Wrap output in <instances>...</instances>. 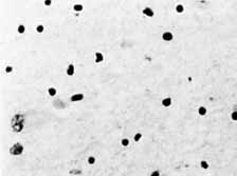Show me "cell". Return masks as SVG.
I'll return each instance as SVG.
<instances>
[{"instance_id": "1", "label": "cell", "mask_w": 237, "mask_h": 176, "mask_svg": "<svg viewBox=\"0 0 237 176\" xmlns=\"http://www.w3.org/2000/svg\"><path fill=\"white\" fill-rule=\"evenodd\" d=\"M22 151H23V148H22V146L20 145V143H17V145H14L13 146V148L10 150V152H11L12 155H20Z\"/></svg>"}, {"instance_id": "2", "label": "cell", "mask_w": 237, "mask_h": 176, "mask_svg": "<svg viewBox=\"0 0 237 176\" xmlns=\"http://www.w3.org/2000/svg\"><path fill=\"white\" fill-rule=\"evenodd\" d=\"M162 38H163V40H165V41H172L174 36H172V34L171 33V32H165V33H163Z\"/></svg>"}, {"instance_id": "3", "label": "cell", "mask_w": 237, "mask_h": 176, "mask_svg": "<svg viewBox=\"0 0 237 176\" xmlns=\"http://www.w3.org/2000/svg\"><path fill=\"white\" fill-rule=\"evenodd\" d=\"M143 14H144V15H146V16H148V17H152V16H153V12H152V9H151L145 8V9H143Z\"/></svg>"}, {"instance_id": "4", "label": "cell", "mask_w": 237, "mask_h": 176, "mask_svg": "<svg viewBox=\"0 0 237 176\" xmlns=\"http://www.w3.org/2000/svg\"><path fill=\"white\" fill-rule=\"evenodd\" d=\"M171 104H172V99L169 98V97H166V98H164V99L162 100V105H163V107H166V108H167V107H169Z\"/></svg>"}, {"instance_id": "5", "label": "cell", "mask_w": 237, "mask_h": 176, "mask_svg": "<svg viewBox=\"0 0 237 176\" xmlns=\"http://www.w3.org/2000/svg\"><path fill=\"white\" fill-rule=\"evenodd\" d=\"M83 98H84V95L83 94H75L71 97V100L72 101H79V100H82Z\"/></svg>"}, {"instance_id": "6", "label": "cell", "mask_w": 237, "mask_h": 176, "mask_svg": "<svg viewBox=\"0 0 237 176\" xmlns=\"http://www.w3.org/2000/svg\"><path fill=\"white\" fill-rule=\"evenodd\" d=\"M104 57H103V54L102 53H95V62H101L103 61Z\"/></svg>"}, {"instance_id": "7", "label": "cell", "mask_w": 237, "mask_h": 176, "mask_svg": "<svg viewBox=\"0 0 237 176\" xmlns=\"http://www.w3.org/2000/svg\"><path fill=\"white\" fill-rule=\"evenodd\" d=\"M67 74H68L69 76H72L73 74H74V65H70L68 66V69H67Z\"/></svg>"}, {"instance_id": "8", "label": "cell", "mask_w": 237, "mask_h": 176, "mask_svg": "<svg viewBox=\"0 0 237 176\" xmlns=\"http://www.w3.org/2000/svg\"><path fill=\"white\" fill-rule=\"evenodd\" d=\"M198 114H199L200 116H204V115L206 114V109L204 107H200L199 109H198Z\"/></svg>"}, {"instance_id": "9", "label": "cell", "mask_w": 237, "mask_h": 176, "mask_svg": "<svg viewBox=\"0 0 237 176\" xmlns=\"http://www.w3.org/2000/svg\"><path fill=\"white\" fill-rule=\"evenodd\" d=\"M200 166H201V168L202 169H204V170H206V169H209V164H207V161H204V160H202L200 162Z\"/></svg>"}, {"instance_id": "10", "label": "cell", "mask_w": 237, "mask_h": 176, "mask_svg": "<svg viewBox=\"0 0 237 176\" xmlns=\"http://www.w3.org/2000/svg\"><path fill=\"white\" fill-rule=\"evenodd\" d=\"M176 11H177V13H183L184 6L182 5V4H178L177 6H176Z\"/></svg>"}, {"instance_id": "11", "label": "cell", "mask_w": 237, "mask_h": 176, "mask_svg": "<svg viewBox=\"0 0 237 176\" xmlns=\"http://www.w3.org/2000/svg\"><path fill=\"white\" fill-rule=\"evenodd\" d=\"M121 143H122V146H123V147H127L128 145H129V140H128L127 138H124V139H122Z\"/></svg>"}, {"instance_id": "12", "label": "cell", "mask_w": 237, "mask_h": 176, "mask_svg": "<svg viewBox=\"0 0 237 176\" xmlns=\"http://www.w3.org/2000/svg\"><path fill=\"white\" fill-rule=\"evenodd\" d=\"M141 137H142V134H141V133H137L136 135L133 136V139H134V141H139V140L141 139Z\"/></svg>"}, {"instance_id": "13", "label": "cell", "mask_w": 237, "mask_h": 176, "mask_svg": "<svg viewBox=\"0 0 237 176\" xmlns=\"http://www.w3.org/2000/svg\"><path fill=\"white\" fill-rule=\"evenodd\" d=\"M74 9L76 12H81V11H83V5L82 4H75L74 5Z\"/></svg>"}, {"instance_id": "14", "label": "cell", "mask_w": 237, "mask_h": 176, "mask_svg": "<svg viewBox=\"0 0 237 176\" xmlns=\"http://www.w3.org/2000/svg\"><path fill=\"white\" fill-rule=\"evenodd\" d=\"M231 118H232V120L237 121V111L232 112V114H231Z\"/></svg>"}, {"instance_id": "15", "label": "cell", "mask_w": 237, "mask_h": 176, "mask_svg": "<svg viewBox=\"0 0 237 176\" xmlns=\"http://www.w3.org/2000/svg\"><path fill=\"white\" fill-rule=\"evenodd\" d=\"M48 92H49V94H50L51 96H55V94H56V90L54 89V88H50Z\"/></svg>"}, {"instance_id": "16", "label": "cell", "mask_w": 237, "mask_h": 176, "mask_svg": "<svg viewBox=\"0 0 237 176\" xmlns=\"http://www.w3.org/2000/svg\"><path fill=\"white\" fill-rule=\"evenodd\" d=\"M95 162V158L93 157V156H90V157H88V164L89 165H93Z\"/></svg>"}, {"instance_id": "17", "label": "cell", "mask_w": 237, "mask_h": 176, "mask_svg": "<svg viewBox=\"0 0 237 176\" xmlns=\"http://www.w3.org/2000/svg\"><path fill=\"white\" fill-rule=\"evenodd\" d=\"M24 31H25V28L23 27V25H19L18 27V33L22 34V33H24Z\"/></svg>"}, {"instance_id": "18", "label": "cell", "mask_w": 237, "mask_h": 176, "mask_svg": "<svg viewBox=\"0 0 237 176\" xmlns=\"http://www.w3.org/2000/svg\"><path fill=\"white\" fill-rule=\"evenodd\" d=\"M36 31L38 32V33H43V25H38V27L36 28Z\"/></svg>"}, {"instance_id": "19", "label": "cell", "mask_w": 237, "mask_h": 176, "mask_svg": "<svg viewBox=\"0 0 237 176\" xmlns=\"http://www.w3.org/2000/svg\"><path fill=\"white\" fill-rule=\"evenodd\" d=\"M150 176H160V172L159 171H153L151 174H150Z\"/></svg>"}, {"instance_id": "20", "label": "cell", "mask_w": 237, "mask_h": 176, "mask_svg": "<svg viewBox=\"0 0 237 176\" xmlns=\"http://www.w3.org/2000/svg\"><path fill=\"white\" fill-rule=\"evenodd\" d=\"M5 71H6V73H11L13 71V68H12V66H6Z\"/></svg>"}, {"instance_id": "21", "label": "cell", "mask_w": 237, "mask_h": 176, "mask_svg": "<svg viewBox=\"0 0 237 176\" xmlns=\"http://www.w3.org/2000/svg\"><path fill=\"white\" fill-rule=\"evenodd\" d=\"M44 4H46V5H50L51 4V1H50V0H46V1H44Z\"/></svg>"}]
</instances>
